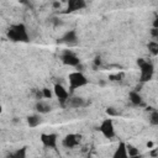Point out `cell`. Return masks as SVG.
I'll list each match as a JSON object with an SVG mask.
<instances>
[{"mask_svg":"<svg viewBox=\"0 0 158 158\" xmlns=\"http://www.w3.org/2000/svg\"><path fill=\"white\" fill-rule=\"evenodd\" d=\"M7 37L14 41V42H28L30 37H28V32H27V27L23 23H15L11 25L7 30Z\"/></svg>","mask_w":158,"mask_h":158,"instance_id":"1","label":"cell"},{"mask_svg":"<svg viewBox=\"0 0 158 158\" xmlns=\"http://www.w3.org/2000/svg\"><path fill=\"white\" fill-rule=\"evenodd\" d=\"M89 83V79L86 78V75L84 73H81L80 70H75L69 73L68 75V84H69V89L72 91H74L75 89L83 88Z\"/></svg>","mask_w":158,"mask_h":158,"instance_id":"2","label":"cell"},{"mask_svg":"<svg viewBox=\"0 0 158 158\" xmlns=\"http://www.w3.org/2000/svg\"><path fill=\"white\" fill-rule=\"evenodd\" d=\"M137 64H138L139 70H141L139 80H141L142 83L151 80L152 77H153V73H154V67H153V64L149 63L148 60L143 59V58H138V59H137Z\"/></svg>","mask_w":158,"mask_h":158,"instance_id":"3","label":"cell"},{"mask_svg":"<svg viewBox=\"0 0 158 158\" xmlns=\"http://www.w3.org/2000/svg\"><path fill=\"white\" fill-rule=\"evenodd\" d=\"M99 131L101 132V135L107 138V139H111L115 137L116 132H115V123H114V120L111 117H106L101 121L100 126H99Z\"/></svg>","mask_w":158,"mask_h":158,"instance_id":"4","label":"cell"},{"mask_svg":"<svg viewBox=\"0 0 158 158\" xmlns=\"http://www.w3.org/2000/svg\"><path fill=\"white\" fill-rule=\"evenodd\" d=\"M52 91H53V95L58 99L59 104H60L62 106H65V102H67L68 99L70 98V94H69V91L64 88V85H62L60 83H56V84L53 85Z\"/></svg>","mask_w":158,"mask_h":158,"instance_id":"5","label":"cell"},{"mask_svg":"<svg viewBox=\"0 0 158 158\" xmlns=\"http://www.w3.org/2000/svg\"><path fill=\"white\" fill-rule=\"evenodd\" d=\"M60 60L63 62V64L69 65V67H79L80 65L79 57L72 51H64L60 56Z\"/></svg>","mask_w":158,"mask_h":158,"instance_id":"6","label":"cell"},{"mask_svg":"<svg viewBox=\"0 0 158 158\" xmlns=\"http://www.w3.org/2000/svg\"><path fill=\"white\" fill-rule=\"evenodd\" d=\"M40 141L43 144V147L51 148V149H56L57 148V143H58V136L56 133H41Z\"/></svg>","mask_w":158,"mask_h":158,"instance_id":"7","label":"cell"},{"mask_svg":"<svg viewBox=\"0 0 158 158\" xmlns=\"http://www.w3.org/2000/svg\"><path fill=\"white\" fill-rule=\"evenodd\" d=\"M79 142H80V136L75 135V133L67 135L62 141V143H63V146L65 148H74V147H77L79 144Z\"/></svg>","mask_w":158,"mask_h":158,"instance_id":"8","label":"cell"},{"mask_svg":"<svg viewBox=\"0 0 158 158\" xmlns=\"http://www.w3.org/2000/svg\"><path fill=\"white\" fill-rule=\"evenodd\" d=\"M60 42L68 44V46H73V44H77L78 43V35H77V31L75 30H70V31H67L63 37L60 38Z\"/></svg>","mask_w":158,"mask_h":158,"instance_id":"9","label":"cell"},{"mask_svg":"<svg viewBox=\"0 0 158 158\" xmlns=\"http://www.w3.org/2000/svg\"><path fill=\"white\" fill-rule=\"evenodd\" d=\"M85 6H86V2L84 0H69L65 12H73V11H77V10H81Z\"/></svg>","mask_w":158,"mask_h":158,"instance_id":"10","label":"cell"},{"mask_svg":"<svg viewBox=\"0 0 158 158\" xmlns=\"http://www.w3.org/2000/svg\"><path fill=\"white\" fill-rule=\"evenodd\" d=\"M112 158H130L126 151V143L125 142H120L117 144V147L115 148L114 153H112Z\"/></svg>","mask_w":158,"mask_h":158,"instance_id":"11","label":"cell"},{"mask_svg":"<svg viewBox=\"0 0 158 158\" xmlns=\"http://www.w3.org/2000/svg\"><path fill=\"white\" fill-rule=\"evenodd\" d=\"M85 100L83 98H69L68 101L65 102V106H69V107H74V109H78V107H83L85 106Z\"/></svg>","mask_w":158,"mask_h":158,"instance_id":"12","label":"cell"},{"mask_svg":"<svg viewBox=\"0 0 158 158\" xmlns=\"http://www.w3.org/2000/svg\"><path fill=\"white\" fill-rule=\"evenodd\" d=\"M128 99H130V101H131L133 105H136V106L143 105V99H142L141 94H139L137 90H132V91H130V94H128Z\"/></svg>","mask_w":158,"mask_h":158,"instance_id":"13","label":"cell"},{"mask_svg":"<svg viewBox=\"0 0 158 158\" xmlns=\"http://www.w3.org/2000/svg\"><path fill=\"white\" fill-rule=\"evenodd\" d=\"M26 121H27V125H28L31 128L37 127L38 125H41V117H40V115H37V114H33V115L27 116Z\"/></svg>","mask_w":158,"mask_h":158,"instance_id":"14","label":"cell"},{"mask_svg":"<svg viewBox=\"0 0 158 158\" xmlns=\"http://www.w3.org/2000/svg\"><path fill=\"white\" fill-rule=\"evenodd\" d=\"M36 110H37L40 114H47V112H49L52 109H51V106H49L48 104L42 102V101H37V104H36Z\"/></svg>","mask_w":158,"mask_h":158,"instance_id":"15","label":"cell"},{"mask_svg":"<svg viewBox=\"0 0 158 158\" xmlns=\"http://www.w3.org/2000/svg\"><path fill=\"white\" fill-rule=\"evenodd\" d=\"M126 151H127V154L130 158H133V157H137L139 156V151L137 147H135L133 144H127L126 143Z\"/></svg>","mask_w":158,"mask_h":158,"instance_id":"16","label":"cell"},{"mask_svg":"<svg viewBox=\"0 0 158 158\" xmlns=\"http://www.w3.org/2000/svg\"><path fill=\"white\" fill-rule=\"evenodd\" d=\"M148 49H149V52H151L153 56H157V54H158V43H157L156 41H151V42L148 43Z\"/></svg>","mask_w":158,"mask_h":158,"instance_id":"17","label":"cell"},{"mask_svg":"<svg viewBox=\"0 0 158 158\" xmlns=\"http://www.w3.org/2000/svg\"><path fill=\"white\" fill-rule=\"evenodd\" d=\"M41 93H42V98L43 99H52V96H53V91L49 88H43L41 90Z\"/></svg>","mask_w":158,"mask_h":158,"instance_id":"18","label":"cell"},{"mask_svg":"<svg viewBox=\"0 0 158 158\" xmlns=\"http://www.w3.org/2000/svg\"><path fill=\"white\" fill-rule=\"evenodd\" d=\"M149 121H151V123L154 125V126L158 125V111H157V110H153V111H152Z\"/></svg>","mask_w":158,"mask_h":158,"instance_id":"19","label":"cell"},{"mask_svg":"<svg viewBox=\"0 0 158 158\" xmlns=\"http://www.w3.org/2000/svg\"><path fill=\"white\" fill-rule=\"evenodd\" d=\"M26 153H27V147H22V148H20L19 151L15 152V154H16L19 158H26Z\"/></svg>","mask_w":158,"mask_h":158,"instance_id":"20","label":"cell"},{"mask_svg":"<svg viewBox=\"0 0 158 158\" xmlns=\"http://www.w3.org/2000/svg\"><path fill=\"white\" fill-rule=\"evenodd\" d=\"M106 114L109 115V117H112V116H117L118 112L115 110V107H107L106 109Z\"/></svg>","mask_w":158,"mask_h":158,"instance_id":"21","label":"cell"},{"mask_svg":"<svg viewBox=\"0 0 158 158\" xmlns=\"http://www.w3.org/2000/svg\"><path fill=\"white\" fill-rule=\"evenodd\" d=\"M122 77H123L122 73H120V74H115V75H110V80H120Z\"/></svg>","mask_w":158,"mask_h":158,"instance_id":"22","label":"cell"},{"mask_svg":"<svg viewBox=\"0 0 158 158\" xmlns=\"http://www.w3.org/2000/svg\"><path fill=\"white\" fill-rule=\"evenodd\" d=\"M151 33H152V36H153L154 38L158 37V28H154V27H153V28L151 30Z\"/></svg>","mask_w":158,"mask_h":158,"instance_id":"23","label":"cell"},{"mask_svg":"<svg viewBox=\"0 0 158 158\" xmlns=\"http://www.w3.org/2000/svg\"><path fill=\"white\" fill-rule=\"evenodd\" d=\"M94 64L98 67V65H100L101 64V58L100 57H95V59H94Z\"/></svg>","mask_w":158,"mask_h":158,"instance_id":"24","label":"cell"},{"mask_svg":"<svg viewBox=\"0 0 158 158\" xmlns=\"http://www.w3.org/2000/svg\"><path fill=\"white\" fill-rule=\"evenodd\" d=\"M53 7H54V9H59V7H60V2L54 1V2H53Z\"/></svg>","mask_w":158,"mask_h":158,"instance_id":"25","label":"cell"},{"mask_svg":"<svg viewBox=\"0 0 158 158\" xmlns=\"http://www.w3.org/2000/svg\"><path fill=\"white\" fill-rule=\"evenodd\" d=\"M157 152H158V149H157V148H153V151L151 152V156H152V157H156V156H157Z\"/></svg>","mask_w":158,"mask_h":158,"instance_id":"26","label":"cell"},{"mask_svg":"<svg viewBox=\"0 0 158 158\" xmlns=\"http://www.w3.org/2000/svg\"><path fill=\"white\" fill-rule=\"evenodd\" d=\"M147 147H148V148H152V147H153V142H152V141L147 142Z\"/></svg>","mask_w":158,"mask_h":158,"instance_id":"27","label":"cell"},{"mask_svg":"<svg viewBox=\"0 0 158 158\" xmlns=\"http://www.w3.org/2000/svg\"><path fill=\"white\" fill-rule=\"evenodd\" d=\"M7 158H19V157H17V156H16L15 153H12V154H10V156H9Z\"/></svg>","mask_w":158,"mask_h":158,"instance_id":"28","label":"cell"},{"mask_svg":"<svg viewBox=\"0 0 158 158\" xmlns=\"http://www.w3.org/2000/svg\"><path fill=\"white\" fill-rule=\"evenodd\" d=\"M2 112V104H1V101H0V114Z\"/></svg>","mask_w":158,"mask_h":158,"instance_id":"29","label":"cell"}]
</instances>
